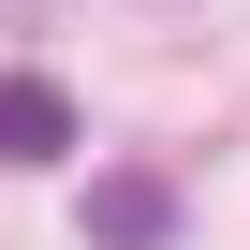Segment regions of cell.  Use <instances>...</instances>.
Returning <instances> with one entry per match:
<instances>
[{"mask_svg": "<svg viewBox=\"0 0 250 250\" xmlns=\"http://www.w3.org/2000/svg\"><path fill=\"white\" fill-rule=\"evenodd\" d=\"M0 162H74V88L59 74H0Z\"/></svg>", "mask_w": 250, "mask_h": 250, "instance_id": "cell-1", "label": "cell"}, {"mask_svg": "<svg viewBox=\"0 0 250 250\" xmlns=\"http://www.w3.org/2000/svg\"><path fill=\"white\" fill-rule=\"evenodd\" d=\"M88 250H177V191L162 177H103L88 191Z\"/></svg>", "mask_w": 250, "mask_h": 250, "instance_id": "cell-2", "label": "cell"}]
</instances>
